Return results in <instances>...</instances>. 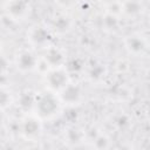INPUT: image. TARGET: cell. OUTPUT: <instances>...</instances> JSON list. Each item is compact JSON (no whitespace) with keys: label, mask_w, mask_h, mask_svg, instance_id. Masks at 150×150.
<instances>
[{"label":"cell","mask_w":150,"mask_h":150,"mask_svg":"<svg viewBox=\"0 0 150 150\" xmlns=\"http://www.w3.org/2000/svg\"><path fill=\"white\" fill-rule=\"evenodd\" d=\"M57 96L64 108H76L81 105L86 98L83 87L74 80H71L68 86L57 94Z\"/></svg>","instance_id":"cell-8"},{"label":"cell","mask_w":150,"mask_h":150,"mask_svg":"<svg viewBox=\"0 0 150 150\" xmlns=\"http://www.w3.org/2000/svg\"><path fill=\"white\" fill-rule=\"evenodd\" d=\"M0 11L4 19L12 23L21 25L32 16L33 6L29 0H4Z\"/></svg>","instance_id":"cell-3"},{"label":"cell","mask_w":150,"mask_h":150,"mask_svg":"<svg viewBox=\"0 0 150 150\" xmlns=\"http://www.w3.org/2000/svg\"><path fill=\"white\" fill-rule=\"evenodd\" d=\"M63 109L64 107L57 94H54L45 88L34 93L32 111L35 112L45 123L57 120L62 115Z\"/></svg>","instance_id":"cell-1"},{"label":"cell","mask_w":150,"mask_h":150,"mask_svg":"<svg viewBox=\"0 0 150 150\" xmlns=\"http://www.w3.org/2000/svg\"><path fill=\"white\" fill-rule=\"evenodd\" d=\"M27 46L38 53L55 43V36L52 34L49 28L46 25L36 23L29 27L26 32Z\"/></svg>","instance_id":"cell-6"},{"label":"cell","mask_w":150,"mask_h":150,"mask_svg":"<svg viewBox=\"0 0 150 150\" xmlns=\"http://www.w3.org/2000/svg\"><path fill=\"white\" fill-rule=\"evenodd\" d=\"M16 130L19 137L28 143H35L39 142L43 136L45 130V122L32 110L21 112Z\"/></svg>","instance_id":"cell-2"},{"label":"cell","mask_w":150,"mask_h":150,"mask_svg":"<svg viewBox=\"0 0 150 150\" xmlns=\"http://www.w3.org/2000/svg\"><path fill=\"white\" fill-rule=\"evenodd\" d=\"M6 112H7V111H2V110H0V127L4 125L5 122H6V117H7Z\"/></svg>","instance_id":"cell-17"},{"label":"cell","mask_w":150,"mask_h":150,"mask_svg":"<svg viewBox=\"0 0 150 150\" xmlns=\"http://www.w3.org/2000/svg\"><path fill=\"white\" fill-rule=\"evenodd\" d=\"M41 77H42L43 88L54 94H59L73 80L71 73L67 66L50 68L47 71H45L41 75Z\"/></svg>","instance_id":"cell-5"},{"label":"cell","mask_w":150,"mask_h":150,"mask_svg":"<svg viewBox=\"0 0 150 150\" xmlns=\"http://www.w3.org/2000/svg\"><path fill=\"white\" fill-rule=\"evenodd\" d=\"M12 68V61L7 59L4 54L0 55V77L6 76Z\"/></svg>","instance_id":"cell-16"},{"label":"cell","mask_w":150,"mask_h":150,"mask_svg":"<svg viewBox=\"0 0 150 150\" xmlns=\"http://www.w3.org/2000/svg\"><path fill=\"white\" fill-rule=\"evenodd\" d=\"M121 22H122L121 16L103 11V14L101 16V27L105 33H108V34L116 33L120 29Z\"/></svg>","instance_id":"cell-12"},{"label":"cell","mask_w":150,"mask_h":150,"mask_svg":"<svg viewBox=\"0 0 150 150\" xmlns=\"http://www.w3.org/2000/svg\"><path fill=\"white\" fill-rule=\"evenodd\" d=\"M122 46L125 54L132 59H142L148 54V36L142 32H130L122 39Z\"/></svg>","instance_id":"cell-7"},{"label":"cell","mask_w":150,"mask_h":150,"mask_svg":"<svg viewBox=\"0 0 150 150\" xmlns=\"http://www.w3.org/2000/svg\"><path fill=\"white\" fill-rule=\"evenodd\" d=\"M64 142L68 146H80L87 139V134L83 129L76 125H70L64 130Z\"/></svg>","instance_id":"cell-11"},{"label":"cell","mask_w":150,"mask_h":150,"mask_svg":"<svg viewBox=\"0 0 150 150\" xmlns=\"http://www.w3.org/2000/svg\"><path fill=\"white\" fill-rule=\"evenodd\" d=\"M39 53L30 47L19 48L12 59V67L21 75L34 74L38 70Z\"/></svg>","instance_id":"cell-4"},{"label":"cell","mask_w":150,"mask_h":150,"mask_svg":"<svg viewBox=\"0 0 150 150\" xmlns=\"http://www.w3.org/2000/svg\"><path fill=\"white\" fill-rule=\"evenodd\" d=\"M52 34L57 38V36H64L68 33L73 30L74 27V20L69 12H63V11H57L54 15L50 16L49 22L46 25Z\"/></svg>","instance_id":"cell-9"},{"label":"cell","mask_w":150,"mask_h":150,"mask_svg":"<svg viewBox=\"0 0 150 150\" xmlns=\"http://www.w3.org/2000/svg\"><path fill=\"white\" fill-rule=\"evenodd\" d=\"M122 20H135L143 15L145 6L142 0H120Z\"/></svg>","instance_id":"cell-10"},{"label":"cell","mask_w":150,"mask_h":150,"mask_svg":"<svg viewBox=\"0 0 150 150\" xmlns=\"http://www.w3.org/2000/svg\"><path fill=\"white\" fill-rule=\"evenodd\" d=\"M15 104V94L9 86L0 83V110L7 111Z\"/></svg>","instance_id":"cell-14"},{"label":"cell","mask_w":150,"mask_h":150,"mask_svg":"<svg viewBox=\"0 0 150 150\" xmlns=\"http://www.w3.org/2000/svg\"><path fill=\"white\" fill-rule=\"evenodd\" d=\"M53 1L55 6L59 8V11H63V12H69L74 9L79 4V0H53Z\"/></svg>","instance_id":"cell-15"},{"label":"cell","mask_w":150,"mask_h":150,"mask_svg":"<svg viewBox=\"0 0 150 150\" xmlns=\"http://www.w3.org/2000/svg\"><path fill=\"white\" fill-rule=\"evenodd\" d=\"M4 50H5V42H4V40L0 38V55L4 54Z\"/></svg>","instance_id":"cell-19"},{"label":"cell","mask_w":150,"mask_h":150,"mask_svg":"<svg viewBox=\"0 0 150 150\" xmlns=\"http://www.w3.org/2000/svg\"><path fill=\"white\" fill-rule=\"evenodd\" d=\"M91 146L95 149H109L112 146V139L108 132L103 130H96V132L88 139H86Z\"/></svg>","instance_id":"cell-13"},{"label":"cell","mask_w":150,"mask_h":150,"mask_svg":"<svg viewBox=\"0 0 150 150\" xmlns=\"http://www.w3.org/2000/svg\"><path fill=\"white\" fill-rule=\"evenodd\" d=\"M98 1L101 2L102 7H105V6H108V5H110V4H114V2H116V1H118V0H98Z\"/></svg>","instance_id":"cell-18"},{"label":"cell","mask_w":150,"mask_h":150,"mask_svg":"<svg viewBox=\"0 0 150 150\" xmlns=\"http://www.w3.org/2000/svg\"><path fill=\"white\" fill-rule=\"evenodd\" d=\"M2 20H4V16H2V13H1V11H0V27H1V25H2Z\"/></svg>","instance_id":"cell-20"}]
</instances>
